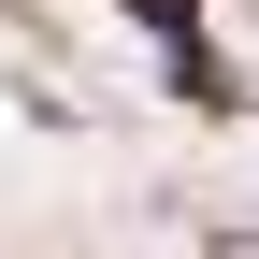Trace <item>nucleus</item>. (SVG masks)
<instances>
[{"instance_id":"1","label":"nucleus","mask_w":259,"mask_h":259,"mask_svg":"<svg viewBox=\"0 0 259 259\" xmlns=\"http://www.w3.org/2000/svg\"><path fill=\"white\" fill-rule=\"evenodd\" d=\"M130 15H144V29H173V44H187V15H202V0H130Z\"/></svg>"}]
</instances>
